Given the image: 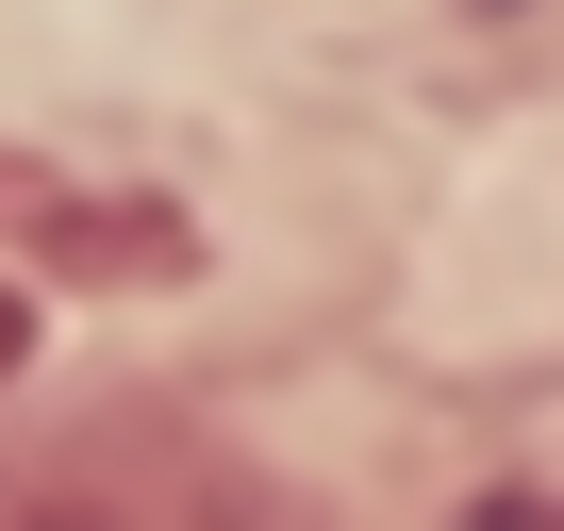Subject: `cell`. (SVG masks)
<instances>
[{
  "label": "cell",
  "mask_w": 564,
  "mask_h": 531,
  "mask_svg": "<svg viewBox=\"0 0 564 531\" xmlns=\"http://www.w3.org/2000/svg\"><path fill=\"white\" fill-rule=\"evenodd\" d=\"M18 349H34V300H18V283H0V382H18Z\"/></svg>",
  "instance_id": "3957f363"
},
{
  "label": "cell",
  "mask_w": 564,
  "mask_h": 531,
  "mask_svg": "<svg viewBox=\"0 0 564 531\" xmlns=\"http://www.w3.org/2000/svg\"><path fill=\"white\" fill-rule=\"evenodd\" d=\"M0 531H249V481L166 399H84L0 432Z\"/></svg>",
  "instance_id": "6da1fadb"
},
{
  "label": "cell",
  "mask_w": 564,
  "mask_h": 531,
  "mask_svg": "<svg viewBox=\"0 0 564 531\" xmlns=\"http://www.w3.org/2000/svg\"><path fill=\"white\" fill-rule=\"evenodd\" d=\"M0 199H18V232H51L67 266H150V283L183 266V216H84V199H51V183H0Z\"/></svg>",
  "instance_id": "7a4b0ae2"
}]
</instances>
